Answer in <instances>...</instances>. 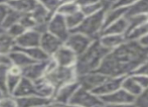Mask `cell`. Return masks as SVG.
<instances>
[{"label":"cell","instance_id":"obj_1","mask_svg":"<svg viewBox=\"0 0 148 107\" xmlns=\"http://www.w3.org/2000/svg\"><path fill=\"white\" fill-rule=\"evenodd\" d=\"M147 59L148 49L139 41L127 39L107 55L98 72L108 77H126L133 74Z\"/></svg>","mask_w":148,"mask_h":107},{"label":"cell","instance_id":"obj_2","mask_svg":"<svg viewBox=\"0 0 148 107\" xmlns=\"http://www.w3.org/2000/svg\"><path fill=\"white\" fill-rule=\"evenodd\" d=\"M109 53L110 52L101 45L99 39H95L88 50L79 56L78 62L75 66L78 76L98 71Z\"/></svg>","mask_w":148,"mask_h":107},{"label":"cell","instance_id":"obj_3","mask_svg":"<svg viewBox=\"0 0 148 107\" xmlns=\"http://www.w3.org/2000/svg\"><path fill=\"white\" fill-rule=\"evenodd\" d=\"M105 28V10H102L99 13L94 15L86 16L81 26L74 31L80 32L92 39H98L103 33Z\"/></svg>","mask_w":148,"mask_h":107},{"label":"cell","instance_id":"obj_4","mask_svg":"<svg viewBox=\"0 0 148 107\" xmlns=\"http://www.w3.org/2000/svg\"><path fill=\"white\" fill-rule=\"evenodd\" d=\"M45 78L56 88V91H57L62 86L77 81L78 74H77L75 67L58 66L51 72L47 73Z\"/></svg>","mask_w":148,"mask_h":107},{"label":"cell","instance_id":"obj_5","mask_svg":"<svg viewBox=\"0 0 148 107\" xmlns=\"http://www.w3.org/2000/svg\"><path fill=\"white\" fill-rule=\"evenodd\" d=\"M70 104L79 105L82 107H100L104 105L101 97L95 94L93 91L87 90L83 87H79L75 95L73 96Z\"/></svg>","mask_w":148,"mask_h":107},{"label":"cell","instance_id":"obj_6","mask_svg":"<svg viewBox=\"0 0 148 107\" xmlns=\"http://www.w3.org/2000/svg\"><path fill=\"white\" fill-rule=\"evenodd\" d=\"M95 39H92L91 37H87L83 33L72 31L66 41H64V45L70 48L72 51H74L78 56H80L88 50V48L92 45Z\"/></svg>","mask_w":148,"mask_h":107},{"label":"cell","instance_id":"obj_7","mask_svg":"<svg viewBox=\"0 0 148 107\" xmlns=\"http://www.w3.org/2000/svg\"><path fill=\"white\" fill-rule=\"evenodd\" d=\"M47 31L51 32V35H56L57 37H59L64 43L66 41L69 35L72 32L71 29L69 28L68 24H66V17L59 13H55L49 19Z\"/></svg>","mask_w":148,"mask_h":107},{"label":"cell","instance_id":"obj_8","mask_svg":"<svg viewBox=\"0 0 148 107\" xmlns=\"http://www.w3.org/2000/svg\"><path fill=\"white\" fill-rule=\"evenodd\" d=\"M51 58L57 62V64L60 67H75L78 62L79 56L74 51L62 45V47L51 56Z\"/></svg>","mask_w":148,"mask_h":107},{"label":"cell","instance_id":"obj_9","mask_svg":"<svg viewBox=\"0 0 148 107\" xmlns=\"http://www.w3.org/2000/svg\"><path fill=\"white\" fill-rule=\"evenodd\" d=\"M107 77L108 76H105V75L102 74V73L96 71V72H91V73H87V74H84V75H80V76H78L77 81L79 82L81 87L94 92L106 80Z\"/></svg>","mask_w":148,"mask_h":107},{"label":"cell","instance_id":"obj_10","mask_svg":"<svg viewBox=\"0 0 148 107\" xmlns=\"http://www.w3.org/2000/svg\"><path fill=\"white\" fill-rule=\"evenodd\" d=\"M79 87H80V84H79L78 81L66 84V85L62 86L56 91L53 100L55 102H58V103L66 106L68 104H70L73 96L75 95V93L79 89Z\"/></svg>","mask_w":148,"mask_h":107},{"label":"cell","instance_id":"obj_11","mask_svg":"<svg viewBox=\"0 0 148 107\" xmlns=\"http://www.w3.org/2000/svg\"><path fill=\"white\" fill-rule=\"evenodd\" d=\"M49 60L42 61V62H34L33 64L23 68L22 69V76L33 82L43 78L47 74Z\"/></svg>","mask_w":148,"mask_h":107},{"label":"cell","instance_id":"obj_12","mask_svg":"<svg viewBox=\"0 0 148 107\" xmlns=\"http://www.w3.org/2000/svg\"><path fill=\"white\" fill-rule=\"evenodd\" d=\"M124 77H107L106 80L94 91L99 97L109 95L122 88V82Z\"/></svg>","mask_w":148,"mask_h":107},{"label":"cell","instance_id":"obj_13","mask_svg":"<svg viewBox=\"0 0 148 107\" xmlns=\"http://www.w3.org/2000/svg\"><path fill=\"white\" fill-rule=\"evenodd\" d=\"M64 43L62 39H60L59 37H57L56 35H51V32L47 31L45 33L41 35L39 47L49 55V56L51 57Z\"/></svg>","mask_w":148,"mask_h":107},{"label":"cell","instance_id":"obj_14","mask_svg":"<svg viewBox=\"0 0 148 107\" xmlns=\"http://www.w3.org/2000/svg\"><path fill=\"white\" fill-rule=\"evenodd\" d=\"M101 99H102V101H103L104 105L111 106V105H115V104H120V103L135 102L136 98L131 95V94H129L128 92L125 91L123 88H121V89L115 91L114 93L103 96V97H101Z\"/></svg>","mask_w":148,"mask_h":107},{"label":"cell","instance_id":"obj_15","mask_svg":"<svg viewBox=\"0 0 148 107\" xmlns=\"http://www.w3.org/2000/svg\"><path fill=\"white\" fill-rule=\"evenodd\" d=\"M41 35L37 31L29 29L26 30L22 35L15 39L16 46L20 48H31V47H38L40 43Z\"/></svg>","mask_w":148,"mask_h":107},{"label":"cell","instance_id":"obj_16","mask_svg":"<svg viewBox=\"0 0 148 107\" xmlns=\"http://www.w3.org/2000/svg\"><path fill=\"white\" fill-rule=\"evenodd\" d=\"M14 97V96H13ZM18 107H45L49 105L53 100L39 97L36 95L15 98Z\"/></svg>","mask_w":148,"mask_h":107},{"label":"cell","instance_id":"obj_17","mask_svg":"<svg viewBox=\"0 0 148 107\" xmlns=\"http://www.w3.org/2000/svg\"><path fill=\"white\" fill-rule=\"evenodd\" d=\"M101 45L109 52L114 51L127 41L126 35H102L99 37Z\"/></svg>","mask_w":148,"mask_h":107},{"label":"cell","instance_id":"obj_18","mask_svg":"<svg viewBox=\"0 0 148 107\" xmlns=\"http://www.w3.org/2000/svg\"><path fill=\"white\" fill-rule=\"evenodd\" d=\"M31 95H36V89H35L34 82L22 76L21 81L18 84L15 91L12 93V96H14L15 98H18V97H25V96H31Z\"/></svg>","mask_w":148,"mask_h":107},{"label":"cell","instance_id":"obj_19","mask_svg":"<svg viewBox=\"0 0 148 107\" xmlns=\"http://www.w3.org/2000/svg\"><path fill=\"white\" fill-rule=\"evenodd\" d=\"M38 5V0H13L7 4L8 7L21 14L31 13Z\"/></svg>","mask_w":148,"mask_h":107},{"label":"cell","instance_id":"obj_20","mask_svg":"<svg viewBox=\"0 0 148 107\" xmlns=\"http://www.w3.org/2000/svg\"><path fill=\"white\" fill-rule=\"evenodd\" d=\"M22 79V69L18 68L13 65H10L8 68V76H7V91L8 94L12 95L15 89L17 88L18 84Z\"/></svg>","mask_w":148,"mask_h":107},{"label":"cell","instance_id":"obj_21","mask_svg":"<svg viewBox=\"0 0 148 107\" xmlns=\"http://www.w3.org/2000/svg\"><path fill=\"white\" fill-rule=\"evenodd\" d=\"M8 59L10 61V64L16 66L20 69H23L25 67L29 66V65L33 64L36 61H33L32 59L29 58L25 53L21 51H18V50L14 49L9 55H8Z\"/></svg>","mask_w":148,"mask_h":107},{"label":"cell","instance_id":"obj_22","mask_svg":"<svg viewBox=\"0 0 148 107\" xmlns=\"http://www.w3.org/2000/svg\"><path fill=\"white\" fill-rule=\"evenodd\" d=\"M34 84L37 96L47 98V99H53V96H55L56 93V88L45 77L37 81H34Z\"/></svg>","mask_w":148,"mask_h":107},{"label":"cell","instance_id":"obj_23","mask_svg":"<svg viewBox=\"0 0 148 107\" xmlns=\"http://www.w3.org/2000/svg\"><path fill=\"white\" fill-rule=\"evenodd\" d=\"M128 32V19L127 17L121 18L117 21L113 22L110 26H106L103 30L102 35H127Z\"/></svg>","mask_w":148,"mask_h":107},{"label":"cell","instance_id":"obj_24","mask_svg":"<svg viewBox=\"0 0 148 107\" xmlns=\"http://www.w3.org/2000/svg\"><path fill=\"white\" fill-rule=\"evenodd\" d=\"M127 7H120V6H112L111 8L105 11V27L110 26L113 22L117 21L121 18L125 17L127 14Z\"/></svg>","mask_w":148,"mask_h":107},{"label":"cell","instance_id":"obj_25","mask_svg":"<svg viewBox=\"0 0 148 107\" xmlns=\"http://www.w3.org/2000/svg\"><path fill=\"white\" fill-rule=\"evenodd\" d=\"M122 88L126 92H128L129 94L134 96L135 98H137L143 92L142 87L139 85L138 82L135 80V78L133 77L132 74L124 77L122 82Z\"/></svg>","mask_w":148,"mask_h":107},{"label":"cell","instance_id":"obj_26","mask_svg":"<svg viewBox=\"0 0 148 107\" xmlns=\"http://www.w3.org/2000/svg\"><path fill=\"white\" fill-rule=\"evenodd\" d=\"M14 49L25 53L29 58L32 59L33 61H36V62H42V61H47V60H49V58H51V57L49 56L39 46L38 47H31V48H20V47L15 46Z\"/></svg>","mask_w":148,"mask_h":107},{"label":"cell","instance_id":"obj_27","mask_svg":"<svg viewBox=\"0 0 148 107\" xmlns=\"http://www.w3.org/2000/svg\"><path fill=\"white\" fill-rule=\"evenodd\" d=\"M16 46L15 39L8 35L6 31L0 33V55L8 56Z\"/></svg>","mask_w":148,"mask_h":107},{"label":"cell","instance_id":"obj_28","mask_svg":"<svg viewBox=\"0 0 148 107\" xmlns=\"http://www.w3.org/2000/svg\"><path fill=\"white\" fill-rule=\"evenodd\" d=\"M126 16L135 14H148V0H139L135 4L127 7Z\"/></svg>","mask_w":148,"mask_h":107},{"label":"cell","instance_id":"obj_29","mask_svg":"<svg viewBox=\"0 0 148 107\" xmlns=\"http://www.w3.org/2000/svg\"><path fill=\"white\" fill-rule=\"evenodd\" d=\"M22 14L19 13V12L15 11V10L11 9L10 7H8V12L5 16V19L3 21V24H2V27H3L4 30H7L10 26H14V24L18 23L21 19Z\"/></svg>","mask_w":148,"mask_h":107},{"label":"cell","instance_id":"obj_30","mask_svg":"<svg viewBox=\"0 0 148 107\" xmlns=\"http://www.w3.org/2000/svg\"><path fill=\"white\" fill-rule=\"evenodd\" d=\"M128 19V35L129 32L133 30V29L137 28L145 22L148 21V14H135V15L126 16Z\"/></svg>","mask_w":148,"mask_h":107},{"label":"cell","instance_id":"obj_31","mask_svg":"<svg viewBox=\"0 0 148 107\" xmlns=\"http://www.w3.org/2000/svg\"><path fill=\"white\" fill-rule=\"evenodd\" d=\"M79 10H81V8L77 2H62L57 13L66 17V16L71 15V14H74L76 12H78Z\"/></svg>","mask_w":148,"mask_h":107},{"label":"cell","instance_id":"obj_32","mask_svg":"<svg viewBox=\"0 0 148 107\" xmlns=\"http://www.w3.org/2000/svg\"><path fill=\"white\" fill-rule=\"evenodd\" d=\"M85 17H86V16L84 15V13H83L81 10H79L76 13L66 16V24H68L69 28L71 29V31H74L75 29L78 28V27L81 26V23L83 22V20L85 19Z\"/></svg>","mask_w":148,"mask_h":107},{"label":"cell","instance_id":"obj_33","mask_svg":"<svg viewBox=\"0 0 148 107\" xmlns=\"http://www.w3.org/2000/svg\"><path fill=\"white\" fill-rule=\"evenodd\" d=\"M147 35H148V21L145 22L144 24H142V26H140L139 27H137V28L133 29L131 32H129L126 35V37L127 39L138 41Z\"/></svg>","mask_w":148,"mask_h":107},{"label":"cell","instance_id":"obj_34","mask_svg":"<svg viewBox=\"0 0 148 107\" xmlns=\"http://www.w3.org/2000/svg\"><path fill=\"white\" fill-rule=\"evenodd\" d=\"M8 65H0V93L2 95H7V76Z\"/></svg>","mask_w":148,"mask_h":107},{"label":"cell","instance_id":"obj_35","mask_svg":"<svg viewBox=\"0 0 148 107\" xmlns=\"http://www.w3.org/2000/svg\"><path fill=\"white\" fill-rule=\"evenodd\" d=\"M102 10H105V8H104V5L101 2V0L99 2H97V3H93L90 4V5L84 6V7H81V11L84 13L85 16L94 15V14L99 13Z\"/></svg>","mask_w":148,"mask_h":107},{"label":"cell","instance_id":"obj_36","mask_svg":"<svg viewBox=\"0 0 148 107\" xmlns=\"http://www.w3.org/2000/svg\"><path fill=\"white\" fill-rule=\"evenodd\" d=\"M19 23L21 24L26 30H29V29H34L37 22H36V20L33 18V16L31 15V13H27V14H22Z\"/></svg>","mask_w":148,"mask_h":107},{"label":"cell","instance_id":"obj_37","mask_svg":"<svg viewBox=\"0 0 148 107\" xmlns=\"http://www.w3.org/2000/svg\"><path fill=\"white\" fill-rule=\"evenodd\" d=\"M38 2L45 6L51 14L57 13L58 9L62 4V0H38Z\"/></svg>","mask_w":148,"mask_h":107},{"label":"cell","instance_id":"obj_38","mask_svg":"<svg viewBox=\"0 0 148 107\" xmlns=\"http://www.w3.org/2000/svg\"><path fill=\"white\" fill-rule=\"evenodd\" d=\"M26 31V29L24 28L23 26H21V24L18 22V23L14 24V26H10L9 28L6 30V32L8 33L9 35H11L12 37H14V39H17V37H19L20 35H22L24 32Z\"/></svg>","mask_w":148,"mask_h":107},{"label":"cell","instance_id":"obj_39","mask_svg":"<svg viewBox=\"0 0 148 107\" xmlns=\"http://www.w3.org/2000/svg\"><path fill=\"white\" fill-rule=\"evenodd\" d=\"M0 107H18L15 97L10 94L0 96Z\"/></svg>","mask_w":148,"mask_h":107},{"label":"cell","instance_id":"obj_40","mask_svg":"<svg viewBox=\"0 0 148 107\" xmlns=\"http://www.w3.org/2000/svg\"><path fill=\"white\" fill-rule=\"evenodd\" d=\"M135 103L138 107H148V88L143 90V92L135 99Z\"/></svg>","mask_w":148,"mask_h":107},{"label":"cell","instance_id":"obj_41","mask_svg":"<svg viewBox=\"0 0 148 107\" xmlns=\"http://www.w3.org/2000/svg\"><path fill=\"white\" fill-rule=\"evenodd\" d=\"M133 77L135 78V80L138 82L139 85L142 87V89H146L148 88V76H145V75H141V74H132Z\"/></svg>","mask_w":148,"mask_h":107},{"label":"cell","instance_id":"obj_42","mask_svg":"<svg viewBox=\"0 0 148 107\" xmlns=\"http://www.w3.org/2000/svg\"><path fill=\"white\" fill-rule=\"evenodd\" d=\"M8 12V6L7 5H0V33L5 31L2 27L3 21L5 19V16Z\"/></svg>","mask_w":148,"mask_h":107},{"label":"cell","instance_id":"obj_43","mask_svg":"<svg viewBox=\"0 0 148 107\" xmlns=\"http://www.w3.org/2000/svg\"><path fill=\"white\" fill-rule=\"evenodd\" d=\"M139 0H116L113 6H120V7H129L135 4Z\"/></svg>","mask_w":148,"mask_h":107},{"label":"cell","instance_id":"obj_44","mask_svg":"<svg viewBox=\"0 0 148 107\" xmlns=\"http://www.w3.org/2000/svg\"><path fill=\"white\" fill-rule=\"evenodd\" d=\"M134 73L135 74H141V75L148 76V59L138 67V69H137ZM134 73H133V74H134Z\"/></svg>","mask_w":148,"mask_h":107},{"label":"cell","instance_id":"obj_45","mask_svg":"<svg viewBox=\"0 0 148 107\" xmlns=\"http://www.w3.org/2000/svg\"><path fill=\"white\" fill-rule=\"evenodd\" d=\"M100 0H77V3L78 5L81 7H84V6L90 5V4H93V3H97L99 2Z\"/></svg>","mask_w":148,"mask_h":107},{"label":"cell","instance_id":"obj_46","mask_svg":"<svg viewBox=\"0 0 148 107\" xmlns=\"http://www.w3.org/2000/svg\"><path fill=\"white\" fill-rule=\"evenodd\" d=\"M108 107H138L136 105L135 102H127V103H120V104H115V105H111Z\"/></svg>","mask_w":148,"mask_h":107},{"label":"cell","instance_id":"obj_47","mask_svg":"<svg viewBox=\"0 0 148 107\" xmlns=\"http://www.w3.org/2000/svg\"><path fill=\"white\" fill-rule=\"evenodd\" d=\"M0 65H8L10 66V61L8 59V56H3V55H0Z\"/></svg>","mask_w":148,"mask_h":107},{"label":"cell","instance_id":"obj_48","mask_svg":"<svg viewBox=\"0 0 148 107\" xmlns=\"http://www.w3.org/2000/svg\"><path fill=\"white\" fill-rule=\"evenodd\" d=\"M139 43H140L141 46H143L144 48H146V49H148V35H145L144 37H142V39H140V41H138Z\"/></svg>","mask_w":148,"mask_h":107},{"label":"cell","instance_id":"obj_49","mask_svg":"<svg viewBox=\"0 0 148 107\" xmlns=\"http://www.w3.org/2000/svg\"><path fill=\"white\" fill-rule=\"evenodd\" d=\"M45 107H66V106L62 105V104H60V103H58V102H55L53 100V101H51L49 105H47Z\"/></svg>","mask_w":148,"mask_h":107},{"label":"cell","instance_id":"obj_50","mask_svg":"<svg viewBox=\"0 0 148 107\" xmlns=\"http://www.w3.org/2000/svg\"><path fill=\"white\" fill-rule=\"evenodd\" d=\"M11 1H13V0H0V5H7Z\"/></svg>","mask_w":148,"mask_h":107},{"label":"cell","instance_id":"obj_51","mask_svg":"<svg viewBox=\"0 0 148 107\" xmlns=\"http://www.w3.org/2000/svg\"><path fill=\"white\" fill-rule=\"evenodd\" d=\"M66 107H82V106H79V105H74V104H68Z\"/></svg>","mask_w":148,"mask_h":107},{"label":"cell","instance_id":"obj_52","mask_svg":"<svg viewBox=\"0 0 148 107\" xmlns=\"http://www.w3.org/2000/svg\"><path fill=\"white\" fill-rule=\"evenodd\" d=\"M62 2H77V0H62Z\"/></svg>","mask_w":148,"mask_h":107},{"label":"cell","instance_id":"obj_53","mask_svg":"<svg viewBox=\"0 0 148 107\" xmlns=\"http://www.w3.org/2000/svg\"><path fill=\"white\" fill-rule=\"evenodd\" d=\"M100 107H108V106H106V105H102V106H100Z\"/></svg>","mask_w":148,"mask_h":107},{"label":"cell","instance_id":"obj_54","mask_svg":"<svg viewBox=\"0 0 148 107\" xmlns=\"http://www.w3.org/2000/svg\"><path fill=\"white\" fill-rule=\"evenodd\" d=\"M0 96H2V94H1V93H0Z\"/></svg>","mask_w":148,"mask_h":107},{"label":"cell","instance_id":"obj_55","mask_svg":"<svg viewBox=\"0 0 148 107\" xmlns=\"http://www.w3.org/2000/svg\"></svg>","mask_w":148,"mask_h":107}]
</instances>
